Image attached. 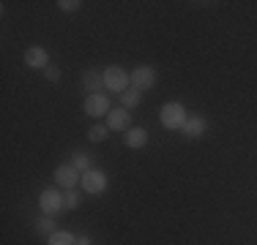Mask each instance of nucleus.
<instances>
[{
    "label": "nucleus",
    "mask_w": 257,
    "mask_h": 245,
    "mask_svg": "<svg viewBox=\"0 0 257 245\" xmlns=\"http://www.w3.org/2000/svg\"><path fill=\"white\" fill-rule=\"evenodd\" d=\"M159 120H162L164 128H170V131H178V128L186 126V109H183L181 101H167L162 106V112H159Z\"/></svg>",
    "instance_id": "nucleus-1"
},
{
    "label": "nucleus",
    "mask_w": 257,
    "mask_h": 245,
    "mask_svg": "<svg viewBox=\"0 0 257 245\" xmlns=\"http://www.w3.org/2000/svg\"><path fill=\"white\" fill-rule=\"evenodd\" d=\"M104 84L112 93H126L132 88V79H128V74L120 66H109V68H104Z\"/></svg>",
    "instance_id": "nucleus-2"
},
{
    "label": "nucleus",
    "mask_w": 257,
    "mask_h": 245,
    "mask_svg": "<svg viewBox=\"0 0 257 245\" xmlns=\"http://www.w3.org/2000/svg\"><path fill=\"white\" fill-rule=\"evenodd\" d=\"M82 191L85 194H90V196H99L107 191V174H104L101 169H88V172H82Z\"/></svg>",
    "instance_id": "nucleus-3"
},
{
    "label": "nucleus",
    "mask_w": 257,
    "mask_h": 245,
    "mask_svg": "<svg viewBox=\"0 0 257 245\" xmlns=\"http://www.w3.org/2000/svg\"><path fill=\"white\" fill-rule=\"evenodd\" d=\"M39 207L44 210V216H55V212H60L66 207V199L60 196L58 188H47V191H41V196H39Z\"/></svg>",
    "instance_id": "nucleus-4"
},
{
    "label": "nucleus",
    "mask_w": 257,
    "mask_h": 245,
    "mask_svg": "<svg viewBox=\"0 0 257 245\" xmlns=\"http://www.w3.org/2000/svg\"><path fill=\"white\" fill-rule=\"evenodd\" d=\"M128 79H132V88L143 93V90H151L156 84V71L151 66H140V68H134L128 74Z\"/></svg>",
    "instance_id": "nucleus-5"
},
{
    "label": "nucleus",
    "mask_w": 257,
    "mask_h": 245,
    "mask_svg": "<svg viewBox=\"0 0 257 245\" xmlns=\"http://www.w3.org/2000/svg\"><path fill=\"white\" fill-rule=\"evenodd\" d=\"M109 112H112V109H109V98L104 93L85 98V114H90V118H104V114H109Z\"/></svg>",
    "instance_id": "nucleus-6"
},
{
    "label": "nucleus",
    "mask_w": 257,
    "mask_h": 245,
    "mask_svg": "<svg viewBox=\"0 0 257 245\" xmlns=\"http://www.w3.org/2000/svg\"><path fill=\"white\" fill-rule=\"evenodd\" d=\"M25 66L36 71H47L50 68V54H47L44 46H30L25 49Z\"/></svg>",
    "instance_id": "nucleus-7"
},
{
    "label": "nucleus",
    "mask_w": 257,
    "mask_h": 245,
    "mask_svg": "<svg viewBox=\"0 0 257 245\" xmlns=\"http://www.w3.org/2000/svg\"><path fill=\"white\" fill-rule=\"evenodd\" d=\"M55 182H58V186H63L66 191H69V188H74L79 180H82V174H79V172L71 166V164H63V166H58L55 169Z\"/></svg>",
    "instance_id": "nucleus-8"
},
{
    "label": "nucleus",
    "mask_w": 257,
    "mask_h": 245,
    "mask_svg": "<svg viewBox=\"0 0 257 245\" xmlns=\"http://www.w3.org/2000/svg\"><path fill=\"white\" fill-rule=\"evenodd\" d=\"M107 126H109V131H128L132 128V112L128 109H112V112L107 114Z\"/></svg>",
    "instance_id": "nucleus-9"
},
{
    "label": "nucleus",
    "mask_w": 257,
    "mask_h": 245,
    "mask_svg": "<svg viewBox=\"0 0 257 245\" xmlns=\"http://www.w3.org/2000/svg\"><path fill=\"white\" fill-rule=\"evenodd\" d=\"M82 88L88 90L90 96H96V93H101L107 84H104V74H99V71H88L82 76Z\"/></svg>",
    "instance_id": "nucleus-10"
},
{
    "label": "nucleus",
    "mask_w": 257,
    "mask_h": 245,
    "mask_svg": "<svg viewBox=\"0 0 257 245\" xmlns=\"http://www.w3.org/2000/svg\"><path fill=\"white\" fill-rule=\"evenodd\" d=\"M148 144V131L145 128H137V126H132L126 131V147H132V150H140V147H145Z\"/></svg>",
    "instance_id": "nucleus-11"
},
{
    "label": "nucleus",
    "mask_w": 257,
    "mask_h": 245,
    "mask_svg": "<svg viewBox=\"0 0 257 245\" xmlns=\"http://www.w3.org/2000/svg\"><path fill=\"white\" fill-rule=\"evenodd\" d=\"M205 128H208V120L200 118V114H192V120H186V126H183V134L192 136V139H197V136L205 134Z\"/></svg>",
    "instance_id": "nucleus-12"
},
{
    "label": "nucleus",
    "mask_w": 257,
    "mask_h": 245,
    "mask_svg": "<svg viewBox=\"0 0 257 245\" xmlns=\"http://www.w3.org/2000/svg\"><path fill=\"white\" fill-rule=\"evenodd\" d=\"M120 101H123V109H137L140 106V90H134V88H128L126 93H120Z\"/></svg>",
    "instance_id": "nucleus-13"
},
{
    "label": "nucleus",
    "mask_w": 257,
    "mask_h": 245,
    "mask_svg": "<svg viewBox=\"0 0 257 245\" xmlns=\"http://www.w3.org/2000/svg\"><path fill=\"white\" fill-rule=\"evenodd\" d=\"M107 136H109V126H101V122L90 126V131H88V139H90V142H104Z\"/></svg>",
    "instance_id": "nucleus-14"
},
{
    "label": "nucleus",
    "mask_w": 257,
    "mask_h": 245,
    "mask_svg": "<svg viewBox=\"0 0 257 245\" xmlns=\"http://www.w3.org/2000/svg\"><path fill=\"white\" fill-rule=\"evenodd\" d=\"M36 232H39V234H47V237H52V234H55V220H52V216H44V218H39V224H36Z\"/></svg>",
    "instance_id": "nucleus-15"
},
{
    "label": "nucleus",
    "mask_w": 257,
    "mask_h": 245,
    "mask_svg": "<svg viewBox=\"0 0 257 245\" xmlns=\"http://www.w3.org/2000/svg\"><path fill=\"white\" fill-rule=\"evenodd\" d=\"M50 245H74V234L71 232H55L50 237Z\"/></svg>",
    "instance_id": "nucleus-16"
},
{
    "label": "nucleus",
    "mask_w": 257,
    "mask_h": 245,
    "mask_svg": "<svg viewBox=\"0 0 257 245\" xmlns=\"http://www.w3.org/2000/svg\"><path fill=\"white\" fill-rule=\"evenodd\" d=\"M77 172H88L90 169V156L88 152H74V164H71Z\"/></svg>",
    "instance_id": "nucleus-17"
},
{
    "label": "nucleus",
    "mask_w": 257,
    "mask_h": 245,
    "mask_svg": "<svg viewBox=\"0 0 257 245\" xmlns=\"http://www.w3.org/2000/svg\"><path fill=\"white\" fill-rule=\"evenodd\" d=\"M63 199H66V210H77V207H79V194H77V188H69Z\"/></svg>",
    "instance_id": "nucleus-18"
},
{
    "label": "nucleus",
    "mask_w": 257,
    "mask_h": 245,
    "mask_svg": "<svg viewBox=\"0 0 257 245\" xmlns=\"http://www.w3.org/2000/svg\"><path fill=\"white\" fill-rule=\"evenodd\" d=\"M58 6H60V11H66V14H74L82 3H79V0H58Z\"/></svg>",
    "instance_id": "nucleus-19"
},
{
    "label": "nucleus",
    "mask_w": 257,
    "mask_h": 245,
    "mask_svg": "<svg viewBox=\"0 0 257 245\" xmlns=\"http://www.w3.org/2000/svg\"><path fill=\"white\" fill-rule=\"evenodd\" d=\"M44 74H47V79H50V82H58V79H60V68H55V66H50Z\"/></svg>",
    "instance_id": "nucleus-20"
},
{
    "label": "nucleus",
    "mask_w": 257,
    "mask_h": 245,
    "mask_svg": "<svg viewBox=\"0 0 257 245\" xmlns=\"http://www.w3.org/2000/svg\"><path fill=\"white\" fill-rule=\"evenodd\" d=\"M77 245H90V237H88V234H82V237L77 240Z\"/></svg>",
    "instance_id": "nucleus-21"
}]
</instances>
